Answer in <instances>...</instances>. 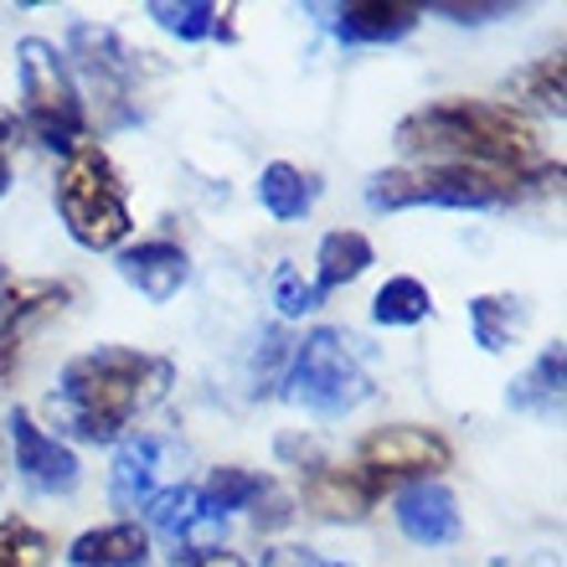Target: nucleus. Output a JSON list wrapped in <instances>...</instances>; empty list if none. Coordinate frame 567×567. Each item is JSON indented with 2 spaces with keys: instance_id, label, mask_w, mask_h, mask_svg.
<instances>
[{
  "instance_id": "1",
  "label": "nucleus",
  "mask_w": 567,
  "mask_h": 567,
  "mask_svg": "<svg viewBox=\"0 0 567 567\" xmlns=\"http://www.w3.org/2000/svg\"><path fill=\"white\" fill-rule=\"evenodd\" d=\"M398 145L408 155H423L429 165H470V171H495V176H542L547 161L537 155V140L511 109L501 104H429L398 124Z\"/></svg>"
},
{
  "instance_id": "2",
  "label": "nucleus",
  "mask_w": 567,
  "mask_h": 567,
  "mask_svg": "<svg viewBox=\"0 0 567 567\" xmlns=\"http://www.w3.org/2000/svg\"><path fill=\"white\" fill-rule=\"evenodd\" d=\"M165 388H171V367H165V361L124 351V346H99L89 357L68 361L52 408H58V419L73 433H83L89 444H109V439H120V429H130V419L145 413Z\"/></svg>"
},
{
  "instance_id": "3",
  "label": "nucleus",
  "mask_w": 567,
  "mask_h": 567,
  "mask_svg": "<svg viewBox=\"0 0 567 567\" xmlns=\"http://www.w3.org/2000/svg\"><path fill=\"white\" fill-rule=\"evenodd\" d=\"M58 212L83 248L104 254L130 238V202L124 181L99 145H78L58 176Z\"/></svg>"
},
{
  "instance_id": "4",
  "label": "nucleus",
  "mask_w": 567,
  "mask_h": 567,
  "mask_svg": "<svg viewBox=\"0 0 567 567\" xmlns=\"http://www.w3.org/2000/svg\"><path fill=\"white\" fill-rule=\"evenodd\" d=\"M284 388L295 403H305L320 419H336V413H351L357 403H367L372 392V377H367V361H361V341H351L346 330L320 326L315 336H305V346L289 361V377Z\"/></svg>"
},
{
  "instance_id": "5",
  "label": "nucleus",
  "mask_w": 567,
  "mask_h": 567,
  "mask_svg": "<svg viewBox=\"0 0 567 567\" xmlns=\"http://www.w3.org/2000/svg\"><path fill=\"white\" fill-rule=\"evenodd\" d=\"M522 192L511 176L470 171V165H419V171H382L367 186V202L377 212L403 207H506Z\"/></svg>"
},
{
  "instance_id": "6",
  "label": "nucleus",
  "mask_w": 567,
  "mask_h": 567,
  "mask_svg": "<svg viewBox=\"0 0 567 567\" xmlns=\"http://www.w3.org/2000/svg\"><path fill=\"white\" fill-rule=\"evenodd\" d=\"M16 73H21V93H27L31 130L42 135V145L73 155L83 145L89 120H83V99H78L62 52L52 42H42V37H27V42L16 47Z\"/></svg>"
},
{
  "instance_id": "7",
  "label": "nucleus",
  "mask_w": 567,
  "mask_h": 567,
  "mask_svg": "<svg viewBox=\"0 0 567 567\" xmlns=\"http://www.w3.org/2000/svg\"><path fill=\"white\" fill-rule=\"evenodd\" d=\"M357 464L367 475H377L382 485L398 475H439L449 470V439L433 429H413V423H398V429H377L361 439L357 449Z\"/></svg>"
},
{
  "instance_id": "8",
  "label": "nucleus",
  "mask_w": 567,
  "mask_h": 567,
  "mask_svg": "<svg viewBox=\"0 0 567 567\" xmlns=\"http://www.w3.org/2000/svg\"><path fill=\"white\" fill-rule=\"evenodd\" d=\"M11 439H16V470L27 475L31 491L68 495L78 485V454L68 444H58L52 433L37 429V423H31L21 408L11 413Z\"/></svg>"
},
{
  "instance_id": "9",
  "label": "nucleus",
  "mask_w": 567,
  "mask_h": 567,
  "mask_svg": "<svg viewBox=\"0 0 567 567\" xmlns=\"http://www.w3.org/2000/svg\"><path fill=\"white\" fill-rule=\"evenodd\" d=\"M382 491H388V485L377 475H367L361 464L357 470L320 464V470H310V480H305V506H310L315 516H326V522H361Z\"/></svg>"
},
{
  "instance_id": "10",
  "label": "nucleus",
  "mask_w": 567,
  "mask_h": 567,
  "mask_svg": "<svg viewBox=\"0 0 567 567\" xmlns=\"http://www.w3.org/2000/svg\"><path fill=\"white\" fill-rule=\"evenodd\" d=\"M392 516L403 526V537L423 542V547H444V542L460 537V506H454V495H449L444 485H433V480L408 485V491L398 495Z\"/></svg>"
},
{
  "instance_id": "11",
  "label": "nucleus",
  "mask_w": 567,
  "mask_h": 567,
  "mask_svg": "<svg viewBox=\"0 0 567 567\" xmlns=\"http://www.w3.org/2000/svg\"><path fill=\"white\" fill-rule=\"evenodd\" d=\"M73 52H78V68L89 73V83L99 93H109V99H124V93H130L135 52L109 27H73Z\"/></svg>"
},
{
  "instance_id": "12",
  "label": "nucleus",
  "mask_w": 567,
  "mask_h": 567,
  "mask_svg": "<svg viewBox=\"0 0 567 567\" xmlns=\"http://www.w3.org/2000/svg\"><path fill=\"white\" fill-rule=\"evenodd\" d=\"M120 274L145 299L165 305L186 284V254H181L176 243H140V248H124L120 254Z\"/></svg>"
},
{
  "instance_id": "13",
  "label": "nucleus",
  "mask_w": 567,
  "mask_h": 567,
  "mask_svg": "<svg viewBox=\"0 0 567 567\" xmlns=\"http://www.w3.org/2000/svg\"><path fill=\"white\" fill-rule=\"evenodd\" d=\"M413 21H419V6H408V0H351L336 11L341 42H392V37L413 31Z\"/></svg>"
},
{
  "instance_id": "14",
  "label": "nucleus",
  "mask_w": 567,
  "mask_h": 567,
  "mask_svg": "<svg viewBox=\"0 0 567 567\" xmlns=\"http://www.w3.org/2000/svg\"><path fill=\"white\" fill-rule=\"evenodd\" d=\"M73 567H145L150 563V532L135 522L99 526L73 542Z\"/></svg>"
},
{
  "instance_id": "15",
  "label": "nucleus",
  "mask_w": 567,
  "mask_h": 567,
  "mask_svg": "<svg viewBox=\"0 0 567 567\" xmlns=\"http://www.w3.org/2000/svg\"><path fill=\"white\" fill-rule=\"evenodd\" d=\"M161 454L165 444L161 439H130V444L114 454V475H109V495H114V506H145L150 495H155V480H161Z\"/></svg>"
},
{
  "instance_id": "16",
  "label": "nucleus",
  "mask_w": 567,
  "mask_h": 567,
  "mask_svg": "<svg viewBox=\"0 0 567 567\" xmlns=\"http://www.w3.org/2000/svg\"><path fill=\"white\" fill-rule=\"evenodd\" d=\"M145 522L161 532V537H202L207 526H217L223 516H212L207 506H202V491H192V485H171V491H155L145 501Z\"/></svg>"
},
{
  "instance_id": "17",
  "label": "nucleus",
  "mask_w": 567,
  "mask_h": 567,
  "mask_svg": "<svg viewBox=\"0 0 567 567\" xmlns=\"http://www.w3.org/2000/svg\"><path fill=\"white\" fill-rule=\"evenodd\" d=\"M315 192H320L315 176H305V171H295V165H284V161L264 165V176H258V202H264L279 223H299V217L310 212Z\"/></svg>"
},
{
  "instance_id": "18",
  "label": "nucleus",
  "mask_w": 567,
  "mask_h": 567,
  "mask_svg": "<svg viewBox=\"0 0 567 567\" xmlns=\"http://www.w3.org/2000/svg\"><path fill=\"white\" fill-rule=\"evenodd\" d=\"M372 269V243L361 238V233H330L320 243V279H315V295H326V289H346L351 279Z\"/></svg>"
},
{
  "instance_id": "19",
  "label": "nucleus",
  "mask_w": 567,
  "mask_h": 567,
  "mask_svg": "<svg viewBox=\"0 0 567 567\" xmlns=\"http://www.w3.org/2000/svg\"><path fill=\"white\" fill-rule=\"evenodd\" d=\"M522 320H526L522 299H506V295L470 299V330H475V341L485 346V351H506L511 336L522 330Z\"/></svg>"
},
{
  "instance_id": "20",
  "label": "nucleus",
  "mask_w": 567,
  "mask_h": 567,
  "mask_svg": "<svg viewBox=\"0 0 567 567\" xmlns=\"http://www.w3.org/2000/svg\"><path fill=\"white\" fill-rule=\"evenodd\" d=\"M429 310H433V295L419 279H388L372 299L377 326H419V320H429Z\"/></svg>"
},
{
  "instance_id": "21",
  "label": "nucleus",
  "mask_w": 567,
  "mask_h": 567,
  "mask_svg": "<svg viewBox=\"0 0 567 567\" xmlns=\"http://www.w3.org/2000/svg\"><path fill=\"white\" fill-rule=\"evenodd\" d=\"M557 398H563V341L547 346L537 357V367L511 388V403L516 408H557Z\"/></svg>"
},
{
  "instance_id": "22",
  "label": "nucleus",
  "mask_w": 567,
  "mask_h": 567,
  "mask_svg": "<svg viewBox=\"0 0 567 567\" xmlns=\"http://www.w3.org/2000/svg\"><path fill=\"white\" fill-rule=\"evenodd\" d=\"M264 491H269V480L254 475V470H212L207 491H202V506H207L212 516H227V511L254 506Z\"/></svg>"
},
{
  "instance_id": "23",
  "label": "nucleus",
  "mask_w": 567,
  "mask_h": 567,
  "mask_svg": "<svg viewBox=\"0 0 567 567\" xmlns=\"http://www.w3.org/2000/svg\"><path fill=\"white\" fill-rule=\"evenodd\" d=\"M150 16L161 21L171 37H181V42H202V37H212L217 31V6L212 0H150Z\"/></svg>"
},
{
  "instance_id": "24",
  "label": "nucleus",
  "mask_w": 567,
  "mask_h": 567,
  "mask_svg": "<svg viewBox=\"0 0 567 567\" xmlns=\"http://www.w3.org/2000/svg\"><path fill=\"white\" fill-rule=\"evenodd\" d=\"M47 537L27 522H0V567H42L47 563Z\"/></svg>"
},
{
  "instance_id": "25",
  "label": "nucleus",
  "mask_w": 567,
  "mask_h": 567,
  "mask_svg": "<svg viewBox=\"0 0 567 567\" xmlns=\"http://www.w3.org/2000/svg\"><path fill=\"white\" fill-rule=\"evenodd\" d=\"M274 305H279V315L299 320V315H310L315 305H320V295H315V284L299 279V269H289V264H284V269L274 274Z\"/></svg>"
},
{
  "instance_id": "26",
  "label": "nucleus",
  "mask_w": 567,
  "mask_h": 567,
  "mask_svg": "<svg viewBox=\"0 0 567 567\" xmlns=\"http://www.w3.org/2000/svg\"><path fill=\"white\" fill-rule=\"evenodd\" d=\"M526 89H532V99H537L542 109L563 114V58H542L537 68L526 73Z\"/></svg>"
},
{
  "instance_id": "27",
  "label": "nucleus",
  "mask_w": 567,
  "mask_h": 567,
  "mask_svg": "<svg viewBox=\"0 0 567 567\" xmlns=\"http://www.w3.org/2000/svg\"><path fill=\"white\" fill-rule=\"evenodd\" d=\"M433 16H449V21H495V16H511V6H454V0H444V6H433Z\"/></svg>"
},
{
  "instance_id": "28",
  "label": "nucleus",
  "mask_w": 567,
  "mask_h": 567,
  "mask_svg": "<svg viewBox=\"0 0 567 567\" xmlns=\"http://www.w3.org/2000/svg\"><path fill=\"white\" fill-rule=\"evenodd\" d=\"M264 567H326V557H315L310 547H274L264 553Z\"/></svg>"
},
{
  "instance_id": "29",
  "label": "nucleus",
  "mask_w": 567,
  "mask_h": 567,
  "mask_svg": "<svg viewBox=\"0 0 567 567\" xmlns=\"http://www.w3.org/2000/svg\"><path fill=\"white\" fill-rule=\"evenodd\" d=\"M181 567H243V557H233V553H196V557H186Z\"/></svg>"
},
{
  "instance_id": "30",
  "label": "nucleus",
  "mask_w": 567,
  "mask_h": 567,
  "mask_svg": "<svg viewBox=\"0 0 567 567\" xmlns=\"http://www.w3.org/2000/svg\"><path fill=\"white\" fill-rule=\"evenodd\" d=\"M11 192V161H6V150H0V196Z\"/></svg>"
},
{
  "instance_id": "31",
  "label": "nucleus",
  "mask_w": 567,
  "mask_h": 567,
  "mask_svg": "<svg viewBox=\"0 0 567 567\" xmlns=\"http://www.w3.org/2000/svg\"><path fill=\"white\" fill-rule=\"evenodd\" d=\"M6 295H11V279H6V264H0V310H6Z\"/></svg>"
},
{
  "instance_id": "32",
  "label": "nucleus",
  "mask_w": 567,
  "mask_h": 567,
  "mask_svg": "<svg viewBox=\"0 0 567 567\" xmlns=\"http://www.w3.org/2000/svg\"><path fill=\"white\" fill-rule=\"evenodd\" d=\"M326 567H351V563H326Z\"/></svg>"
}]
</instances>
